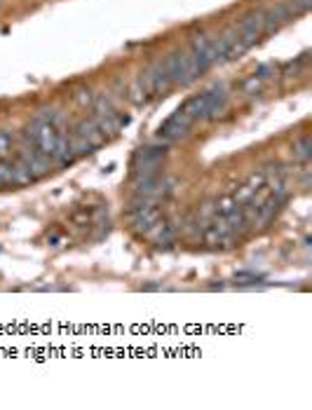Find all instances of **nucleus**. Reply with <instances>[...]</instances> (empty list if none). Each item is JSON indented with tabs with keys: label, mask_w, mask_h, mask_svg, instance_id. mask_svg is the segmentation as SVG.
Segmentation results:
<instances>
[{
	"label": "nucleus",
	"mask_w": 312,
	"mask_h": 410,
	"mask_svg": "<svg viewBox=\"0 0 312 410\" xmlns=\"http://www.w3.org/2000/svg\"><path fill=\"white\" fill-rule=\"evenodd\" d=\"M226 101H228V89L226 85H212L209 89H205L202 94L193 96V99H188L186 104H183L178 111L186 113L193 123L197 120H214L216 115H219L223 108H226Z\"/></svg>",
	"instance_id": "nucleus-1"
},
{
	"label": "nucleus",
	"mask_w": 312,
	"mask_h": 410,
	"mask_svg": "<svg viewBox=\"0 0 312 410\" xmlns=\"http://www.w3.org/2000/svg\"><path fill=\"white\" fill-rule=\"evenodd\" d=\"M164 66H167V73L171 78V85H190V82L197 80V75H202L197 70L193 56L190 52H174L164 59Z\"/></svg>",
	"instance_id": "nucleus-2"
},
{
	"label": "nucleus",
	"mask_w": 312,
	"mask_h": 410,
	"mask_svg": "<svg viewBox=\"0 0 312 410\" xmlns=\"http://www.w3.org/2000/svg\"><path fill=\"white\" fill-rule=\"evenodd\" d=\"M195 123L188 118L186 113H181V111H176L171 118L160 127V139L164 141V143H174V141L178 139H183L186 134L190 132V127H193Z\"/></svg>",
	"instance_id": "nucleus-3"
},
{
	"label": "nucleus",
	"mask_w": 312,
	"mask_h": 410,
	"mask_svg": "<svg viewBox=\"0 0 312 410\" xmlns=\"http://www.w3.org/2000/svg\"><path fill=\"white\" fill-rule=\"evenodd\" d=\"M73 134H78V136L85 139L92 148H99V145L108 139L104 127L99 125V120H82V123L73 129Z\"/></svg>",
	"instance_id": "nucleus-4"
},
{
	"label": "nucleus",
	"mask_w": 312,
	"mask_h": 410,
	"mask_svg": "<svg viewBox=\"0 0 312 410\" xmlns=\"http://www.w3.org/2000/svg\"><path fill=\"white\" fill-rule=\"evenodd\" d=\"M153 96V92H150V87H148V82H146V78L143 75H139L136 80L132 82V87H130V99L134 101L136 106H141V104H146Z\"/></svg>",
	"instance_id": "nucleus-5"
},
{
	"label": "nucleus",
	"mask_w": 312,
	"mask_h": 410,
	"mask_svg": "<svg viewBox=\"0 0 312 410\" xmlns=\"http://www.w3.org/2000/svg\"><path fill=\"white\" fill-rule=\"evenodd\" d=\"M12 148H15V136L8 129H0V159H8Z\"/></svg>",
	"instance_id": "nucleus-6"
},
{
	"label": "nucleus",
	"mask_w": 312,
	"mask_h": 410,
	"mask_svg": "<svg viewBox=\"0 0 312 410\" xmlns=\"http://www.w3.org/2000/svg\"><path fill=\"white\" fill-rule=\"evenodd\" d=\"M0 183L15 185V166H12L10 159H0Z\"/></svg>",
	"instance_id": "nucleus-7"
},
{
	"label": "nucleus",
	"mask_w": 312,
	"mask_h": 410,
	"mask_svg": "<svg viewBox=\"0 0 312 410\" xmlns=\"http://www.w3.org/2000/svg\"><path fill=\"white\" fill-rule=\"evenodd\" d=\"M242 89H244V94L254 96V94H258L260 89H263V80H260L258 75H251V78L244 80V85H242Z\"/></svg>",
	"instance_id": "nucleus-8"
},
{
	"label": "nucleus",
	"mask_w": 312,
	"mask_h": 410,
	"mask_svg": "<svg viewBox=\"0 0 312 410\" xmlns=\"http://www.w3.org/2000/svg\"><path fill=\"white\" fill-rule=\"evenodd\" d=\"M289 10L294 12V17L296 15H303V12H308L310 10V0H289Z\"/></svg>",
	"instance_id": "nucleus-9"
},
{
	"label": "nucleus",
	"mask_w": 312,
	"mask_h": 410,
	"mask_svg": "<svg viewBox=\"0 0 312 410\" xmlns=\"http://www.w3.org/2000/svg\"><path fill=\"white\" fill-rule=\"evenodd\" d=\"M296 155L301 157V159H308L310 157V143H308V139H301V143L296 145Z\"/></svg>",
	"instance_id": "nucleus-10"
},
{
	"label": "nucleus",
	"mask_w": 312,
	"mask_h": 410,
	"mask_svg": "<svg viewBox=\"0 0 312 410\" xmlns=\"http://www.w3.org/2000/svg\"><path fill=\"white\" fill-rule=\"evenodd\" d=\"M75 101H78L80 106H87V104H92V96H89V92H85V89H82V92L75 94Z\"/></svg>",
	"instance_id": "nucleus-11"
}]
</instances>
